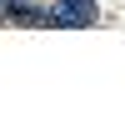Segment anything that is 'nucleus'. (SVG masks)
<instances>
[{
    "mask_svg": "<svg viewBox=\"0 0 125 125\" xmlns=\"http://www.w3.org/2000/svg\"><path fill=\"white\" fill-rule=\"evenodd\" d=\"M5 20H10V0H0V25H5Z\"/></svg>",
    "mask_w": 125,
    "mask_h": 125,
    "instance_id": "7ed1b4c3",
    "label": "nucleus"
},
{
    "mask_svg": "<svg viewBox=\"0 0 125 125\" xmlns=\"http://www.w3.org/2000/svg\"><path fill=\"white\" fill-rule=\"evenodd\" d=\"M95 20H100V5H95V0H50V25H60V30L95 25Z\"/></svg>",
    "mask_w": 125,
    "mask_h": 125,
    "instance_id": "f257e3e1",
    "label": "nucleus"
},
{
    "mask_svg": "<svg viewBox=\"0 0 125 125\" xmlns=\"http://www.w3.org/2000/svg\"><path fill=\"white\" fill-rule=\"evenodd\" d=\"M10 20H30V25H50V5H30V0H10Z\"/></svg>",
    "mask_w": 125,
    "mask_h": 125,
    "instance_id": "f03ea898",
    "label": "nucleus"
}]
</instances>
